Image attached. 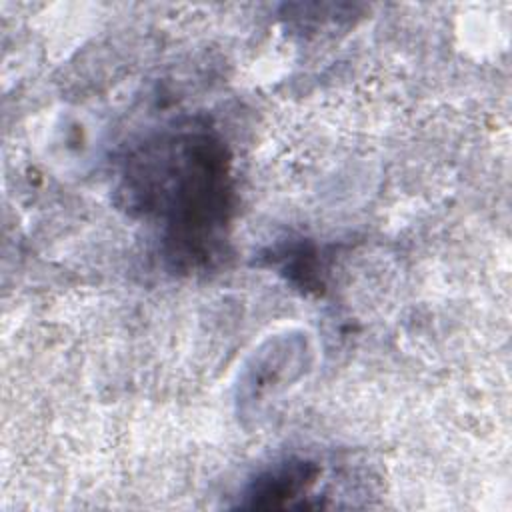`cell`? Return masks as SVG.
<instances>
[{"label":"cell","instance_id":"1","mask_svg":"<svg viewBox=\"0 0 512 512\" xmlns=\"http://www.w3.org/2000/svg\"><path fill=\"white\" fill-rule=\"evenodd\" d=\"M138 192L152 196L168 220L174 258L206 262L228 220L230 190L224 148L210 136H182L170 148L144 160Z\"/></svg>","mask_w":512,"mask_h":512},{"label":"cell","instance_id":"2","mask_svg":"<svg viewBox=\"0 0 512 512\" xmlns=\"http://www.w3.org/2000/svg\"><path fill=\"white\" fill-rule=\"evenodd\" d=\"M316 476H318V468L310 462L298 460V462L280 464L278 468L254 480V484L246 492L248 502L244 506H250V508L284 506L290 498H296L300 492H306V488L314 482Z\"/></svg>","mask_w":512,"mask_h":512}]
</instances>
